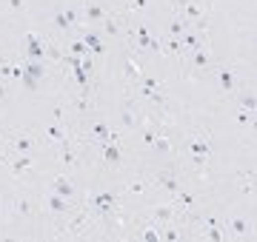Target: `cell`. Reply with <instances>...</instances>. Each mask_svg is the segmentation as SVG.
I'll use <instances>...</instances> for the list:
<instances>
[{"label":"cell","mask_w":257,"mask_h":242,"mask_svg":"<svg viewBox=\"0 0 257 242\" xmlns=\"http://www.w3.org/2000/svg\"><path fill=\"white\" fill-rule=\"evenodd\" d=\"M154 148L160 151V154H169V151H172V143H169V137H154Z\"/></svg>","instance_id":"cell-25"},{"label":"cell","mask_w":257,"mask_h":242,"mask_svg":"<svg viewBox=\"0 0 257 242\" xmlns=\"http://www.w3.org/2000/svg\"><path fill=\"white\" fill-rule=\"evenodd\" d=\"M92 205H94V211H97V214L109 217V214H115V211H117V196L115 194H97Z\"/></svg>","instance_id":"cell-3"},{"label":"cell","mask_w":257,"mask_h":242,"mask_svg":"<svg viewBox=\"0 0 257 242\" xmlns=\"http://www.w3.org/2000/svg\"><path fill=\"white\" fill-rule=\"evenodd\" d=\"M154 137H157V134H154L152 128H143V143H146V145H154Z\"/></svg>","instance_id":"cell-31"},{"label":"cell","mask_w":257,"mask_h":242,"mask_svg":"<svg viewBox=\"0 0 257 242\" xmlns=\"http://www.w3.org/2000/svg\"><path fill=\"white\" fill-rule=\"evenodd\" d=\"M92 131H94V137L100 140V143H109V134H112V131H109V126H106L103 120H100V123H94Z\"/></svg>","instance_id":"cell-21"},{"label":"cell","mask_w":257,"mask_h":242,"mask_svg":"<svg viewBox=\"0 0 257 242\" xmlns=\"http://www.w3.org/2000/svg\"><path fill=\"white\" fill-rule=\"evenodd\" d=\"M172 214H175V208H172V205H169V208H166V205L154 208V217H157V219H172Z\"/></svg>","instance_id":"cell-26"},{"label":"cell","mask_w":257,"mask_h":242,"mask_svg":"<svg viewBox=\"0 0 257 242\" xmlns=\"http://www.w3.org/2000/svg\"><path fill=\"white\" fill-rule=\"evenodd\" d=\"M134 35H137L140 48H146V51H163V46H160V43H157L149 32H146V26H137V29H134Z\"/></svg>","instance_id":"cell-7"},{"label":"cell","mask_w":257,"mask_h":242,"mask_svg":"<svg viewBox=\"0 0 257 242\" xmlns=\"http://www.w3.org/2000/svg\"><path fill=\"white\" fill-rule=\"evenodd\" d=\"M217 80H220L223 92L232 94L234 86H237V71H234V69H217Z\"/></svg>","instance_id":"cell-10"},{"label":"cell","mask_w":257,"mask_h":242,"mask_svg":"<svg viewBox=\"0 0 257 242\" xmlns=\"http://www.w3.org/2000/svg\"><path fill=\"white\" fill-rule=\"evenodd\" d=\"M192 63H194V69H209V66H211L209 48H197V51H192Z\"/></svg>","instance_id":"cell-15"},{"label":"cell","mask_w":257,"mask_h":242,"mask_svg":"<svg viewBox=\"0 0 257 242\" xmlns=\"http://www.w3.org/2000/svg\"><path fill=\"white\" fill-rule=\"evenodd\" d=\"M3 162H9V160H6V157H3V154H0V165H3Z\"/></svg>","instance_id":"cell-37"},{"label":"cell","mask_w":257,"mask_h":242,"mask_svg":"<svg viewBox=\"0 0 257 242\" xmlns=\"http://www.w3.org/2000/svg\"><path fill=\"white\" fill-rule=\"evenodd\" d=\"M17 214H23V217H32V214H35V202H32L29 196H20V199H17Z\"/></svg>","instance_id":"cell-19"},{"label":"cell","mask_w":257,"mask_h":242,"mask_svg":"<svg viewBox=\"0 0 257 242\" xmlns=\"http://www.w3.org/2000/svg\"><path fill=\"white\" fill-rule=\"evenodd\" d=\"M35 145H37V140L32 137V134H17V137L9 143V148H12V151H20V154H29Z\"/></svg>","instance_id":"cell-8"},{"label":"cell","mask_w":257,"mask_h":242,"mask_svg":"<svg viewBox=\"0 0 257 242\" xmlns=\"http://www.w3.org/2000/svg\"><path fill=\"white\" fill-rule=\"evenodd\" d=\"M140 240L157 242V240H160V234H157V231H154V228H143V234H140Z\"/></svg>","instance_id":"cell-28"},{"label":"cell","mask_w":257,"mask_h":242,"mask_svg":"<svg viewBox=\"0 0 257 242\" xmlns=\"http://www.w3.org/2000/svg\"><path fill=\"white\" fill-rule=\"evenodd\" d=\"M86 20H89V23H103V20H106V9L100 6V3L89 0V3H86Z\"/></svg>","instance_id":"cell-11"},{"label":"cell","mask_w":257,"mask_h":242,"mask_svg":"<svg viewBox=\"0 0 257 242\" xmlns=\"http://www.w3.org/2000/svg\"><path fill=\"white\" fill-rule=\"evenodd\" d=\"M189 154H192V162L203 168V165L209 162V157H211L209 137H192V140H189Z\"/></svg>","instance_id":"cell-2"},{"label":"cell","mask_w":257,"mask_h":242,"mask_svg":"<svg viewBox=\"0 0 257 242\" xmlns=\"http://www.w3.org/2000/svg\"><path fill=\"white\" fill-rule=\"evenodd\" d=\"M131 9H146V0H131Z\"/></svg>","instance_id":"cell-36"},{"label":"cell","mask_w":257,"mask_h":242,"mask_svg":"<svg viewBox=\"0 0 257 242\" xmlns=\"http://www.w3.org/2000/svg\"><path fill=\"white\" fill-rule=\"evenodd\" d=\"M232 231L237 234V237H249V231H252V225H249L246 219H234V222H232Z\"/></svg>","instance_id":"cell-22"},{"label":"cell","mask_w":257,"mask_h":242,"mask_svg":"<svg viewBox=\"0 0 257 242\" xmlns=\"http://www.w3.org/2000/svg\"><path fill=\"white\" fill-rule=\"evenodd\" d=\"M128 191H131V194H143V191H146V183H143V180H134V183L128 185Z\"/></svg>","instance_id":"cell-30"},{"label":"cell","mask_w":257,"mask_h":242,"mask_svg":"<svg viewBox=\"0 0 257 242\" xmlns=\"http://www.w3.org/2000/svg\"><path fill=\"white\" fill-rule=\"evenodd\" d=\"M123 66H126V77H131V80L140 74V66H137V63H134L131 57H123Z\"/></svg>","instance_id":"cell-23"},{"label":"cell","mask_w":257,"mask_h":242,"mask_svg":"<svg viewBox=\"0 0 257 242\" xmlns=\"http://www.w3.org/2000/svg\"><path fill=\"white\" fill-rule=\"evenodd\" d=\"M23 6H26V0H9V9H12V12H20Z\"/></svg>","instance_id":"cell-34"},{"label":"cell","mask_w":257,"mask_h":242,"mask_svg":"<svg viewBox=\"0 0 257 242\" xmlns=\"http://www.w3.org/2000/svg\"><path fill=\"white\" fill-rule=\"evenodd\" d=\"M46 77V66H43V60H26L23 66V77H20V83H23L29 92H35L37 83Z\"/></svg>","instance_id":"cell-1"},{"label":"cell","mask_w":257,"mask_h":242,"mask_svg":"<svg viewBox=\"0 0 257 242\" xmlns=\"http://www.w3.org/2000/svg\"><path fill=\"white\" fill-rule=\"evenodd\" d=\"M186 29H192V23H186L183 17H175L172 23H169V35H175V37H180Z\"/></svg>","instance_id":"cell-17"},{"label":"cell","mask_w":257,"mask_h":242,"mask_svg":"<svg viewBox=\"0 0 257 242\" xmlns=\"http://www.w3.org/2000/svg\"><path fill=\"white\" fill-rule=\"evenodd\" d=\"M9 168H12L14 177H20L23 171H29V168H32V157H29V154H20V157H17V160H14Z\"/></svg>","instance_id":"cell-14"},{"label":"cell","mask_w":257,"mask_h":242,"mask_svg":"<svg viewBox=\"0 0 257 242\" xmlns=\"http://www.w3.org/2000/svg\"><path fill=\"white\" fill-rule=\"evenodd\" d=\"M120 120H123L126 128H134V111H131V108H123V117H120Z\"/></svg>","instance_id":"cell-27"},{"label":"cell","mask_w":257,"mask_h":242,"mask_svg":"<svg viewBox=\"0 0 257 242\" xmlns=\"http://www.w3.org/2000/svg\"><path fill=\"white\" fill-rule=\"evenodd\" d=\"M74 20H77V12H74V9H63V12H58L52 17V26H55L58 32H69L71 26H74Z\"/></svg>","instance_id":"cell-5"},{"label":"cell","mask_w":257,"mask_h":242,"mask_svg":"<svg viewBox=\"0 0 257 242\" xmlns=\"http://www.w3.org/2000/svg\"><path fill=\"white\" fill-rule=\"evenodd\" d=\"M46 137H52L55 143H63V140H66V131H63V126H60L58 120H55V123L46 128Z\"/></svg>","instance_id":"cell-18"},{"label":"cell","mask_w":257,"mask_h":242,"mask_svg":"<svg viewBox=\"0 0 257 242\" xmlns=\"http://www.w3.org/2000/svg\"><path fill=\"white\" fill-rule=\"evenodd\" d=\"M69 54H74V57H86V54H89V46H86L83 40H71V43H69Z\"/></svg>","instance_id":"cell-20"},{"label":"cell","mask_w":257,"mask_h":242,"mask_svg":"<svg viewBox=\"0 0 257 242\" xmlns=\"http://www.w3.org/2000/svg\"><path fill=\"white\" fill-rule=\"evenodd\" d=\"M83 43L89 46V51H92V54H103V51H106L100 35H94V32H86V35H83Z\"/></svg>","instance_id":"cell-12"},{"label":"cell","mask_w":257,"mask_h":242,"mask_svg":"<svg viewBox=\"0 0 257 242\" xmlns=\"http://www.w3.org/2000/svg\"><path fill=\"white\" fill-rule=\"evenodd\" d=\"M240 103H243L246 111H255V94H243V97H240Z\"/></svg>","instance_id":"cell-29"},{"label":"cell","mask_w":257,"mask_h":242,"mask_svg":"<svg viewBox=\"0 0 257 242\" xmlns=\"http://www.w3.org/2000/svg\"><path fill=\"white\" fill-rule=\"evenodd\" d=\"M157 183L163 185V188L169 191V194H177V191H180V183H177V180L172 177V174H160V177H157Z\"/></svg>","instance_id":"cell-16"},{"label":"cell","mask_w":257,"mask_h":242,"mask_svg":"<svg viewBox=\"0 0 257 242\" xmlns=\"http://www.w3.org/2000/svg\"><path fill=\"white\" fill-rule=\"evenodd\" d=\"M206 240H214V242H220V240H226V234H223V231L217 228L214 222H211V225H209V231H206Z\"/></svg>","instance_id":"cell-24"},{"label":"cell","mask_w":257,"mask_h":242,"mask_svg":"<svg viewBox=\"0 0 257 242\" xmlns=\"http://www.w3.org/2000/svg\"><path fill=\"white\" fill-rule=\"evenodd\" d=\"M9 97V86H6V80H0V103Z\"/></svg>","instance_id":"cell-35"},{"label":"cell","mask_w":257,"mask_h":242,"mask_svg":"<svg viewBox=\"0 0 257 242\" xmlns=\"http://www.w3.org/2000/svg\"><path fill=\"white\" fill-rule=\"evenodd\" d=\"M26 57L29 60H43L46 57V46L37 35H26Z\"/></svg>","instance_id":"cell-4"},{"label":"cell","mask_w":257,"mask_h":242,"mask_svg":"<svg viewBox=\"0 0 257 242\" xmlns=\"http://www.w3.org/2000/svg\"><path fill=\"white\" fill-rule=\"evenodd\" d=\"M177 237H180V234H177V231H172V228H166L163 234H160V240H172V242H175Z\"/></svg>","instance_id":"cell-32"},{"label":"cell","mask_w":257,"mask_h":242,"mask_svg":"<svg viewBox=\"0 0 257 242\" xmlns=\"http://www.w3.org/2000/svg\"><path fill=\"white\" fill-rule=\"evenodd\" d=\"M52 194L71 199V196L77 194V188H74V185H71V180H66V177H55V180H52Z\"/></svg>","instance_id":"cell-6"},{"label":"cell","mask_w":257,"mask_h":242,"mask_svg":"<svg viewBox=\"0 0 257 242\" xmlns=\"http://www.w3.org/2000/svg\"><path fill=\"white\" fill-rule=\"evenodd\" d=\"M103 26H106V32H109V35H117V23H115V20H109V17H106Z\"/></svg>","instance_id":"cell-33"},{"label":"cell","mask_w":257,"mask_h":242,"mask_svg":"<svg viewBox=\"0 0 257 242\" xmlns=\"http://www.w3.org/2000/svg\"><path fill=\"white\" fill-rule=\"evenodd\" d=\"M100 154H103V160L109 162V165H120V160H123L117 143H100Z\"/></svg>","instance_id":"cell-9"},{"label":"cell","mask_w":257,"mask_h":242,"mask_svg":"<svg viewBox=\"0 0 257 242\" xmlns=\"http://www.w3.org/2000/svg\"><path fill=\"white\" fill-rule=\"evenodd\" d=\"M69 208H71V202L66 199V196H58V194L49 196V211H55V214H66Z\"/></svg>","instance_id":"cell-13"}]
</instances>
